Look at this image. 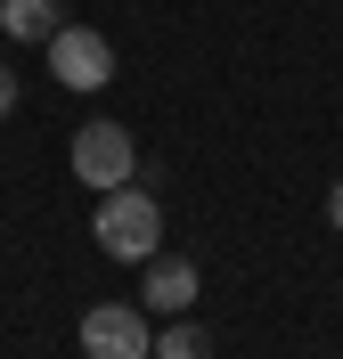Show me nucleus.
I'll use <instances>...</instances> for the list:
<instances>
[{
    "mask_svg": "<svg viewBox=\"0 0 343 359\" xmlns=\"http://www.w3.org/2000/svg\"><path fill=\"white\" fill-rule=\"evenodd\" d=\"M90 237H98V253L107 262H156V245H163V204L147 196V188H107L98 196V212H90Z\"/></svg>",
    "mask_w": 343,
    "mask_h": 359,
    "instance_id": "1",
    "label": "nucleus"
},
{
    "mask_svg": "<svg viewBox=\"0 0 343 359\" xmlns=\"http://www.w3.org/2000/svg\"><path fill=\"white\" fill-rule=\"evenodd\" d=\"M49 82L58 90H107L114 82V41L90 25H58L49 33Z\"/></svg>",
    "mask_w": 343,
    "mask_h": 359,
    "instance_id": "2",
    "label": "nucleus"
},
{
    "mask_svg": "<svg viewBox=\"0 0 343 359\" xmlns=\"http://www.w3.org/2000/svg\"><path fill=\"white\" fill-rule=\"evenodd\" d=\"M131 172H139V139L123 131V123H82V131H74V180H82V188L107 196V188H123Z\"/></svg>",
    "mask_w": 343,
    "mask_h": 359,
    "instance_id": "3",
    "label": "nucleus"
},
{
    "mask_svg": "<svg viewBox=\"0 0 343 359\" xmlns=\"http://www.w3.org/2000/svg\"><path fill=\"white\" fill-rule=\"evenodd\" d=\"M74 343H82V359H147L156 351V335H147V318L131 302H90L82 327H74Z\"/></svg>",
    "mask_w": 343,
    "mask_h": 359,
    "instance_id": "4",
    "label": "nucleus"
},
{
    "mask_svg": "<svg viewBox=\"0 0 343 359\" xmlns=\"http://www.w3.org/2000/svg\"><path fill=\"white\" fill-rule=\"evenodd\" d=\"M196 286H205V278H196V262H180V253H172V262H147V278H139V302H147V311H163V318H188Z\"/></svg>",
    "mask_w": 343,
    "mask_h": 359,
    "instance_id": "5",
    "label": "nucleus"
},
{
    "mask_svg": "<svg viewBox=\"0 0 343 359\" xmlns=\"http://www.w3.org/2000/svg\"><path fill=\"white\" fill-rule=\"evenodd\" d=\"M0 33L8 41H49L58 33V0H0Z\"/></svg>",
    "mask_w": 343,
    "mask_h": 359,
    "instance_id": "6",
    "label": "nucleus"
},
{
    "mask_svg": "<svg viewBox=\"0 0 343 359\" xmlns=\"http://www.w3.org/2000/svg\"><path fill=\"white\" fill-rule=\"evenodd\" d=\"M147 359H213V335L196 327V318H172V327L156 335V351H147Z\"/></svg>",
    "mask_w": 343,
    "mask_h": 359,
    "instance_id": "7",
    "label": "nucleus"
},
{
    "mask_svg": "<svg viewBox=\"0 0 343 359\" xmlns=\"http://www.w3.org/2000/svg\"><path fill=\"white\" fill-rule=\"evenodd\" d=\"M8 114H17V74L0 66V123H8Z\"/></svg>",
    "mask_w": 343,
    "mask_h": 359,
    "instance_id": "8",
    "label": "nucleus"
},
{
    "mask_svg": "<svg viewBox=\"0 0 343 359\" xmlns=\"http://www.w3.org/2000/svg\"><path fill=\"white\" fill-rule=\"evenodd\" d=\"M327 221H335V229H343V180H335V196H327Z\"/></svg>",
    "mask_w": 343,
    "mask_h": 359,
    "instance_id": "9",
    "label": "nucleus"
}]
</instances>
